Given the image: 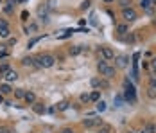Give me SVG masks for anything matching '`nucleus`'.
I'll return each instance as SVG.
<instances>
[{
    "label": "nucleus",
    "instance_id": "nucleus-1",
    "mask_svg": "<svg viewBox=\"0 0 156 133\" xmlns=\"http://www.w3.org/2000/svg\"><path fill=\"white\" fill-rule=\"evenodd\" d=\"M56 63V58L52 54H40L34 58V67H40V68H50L54 67Z\"/></svg>",
    "mask_w": 156,
    "mask_h": 133
},
{
    "label": "nucleus",
    "instance_id": "nucleus-2",
    "mask_svg": "<svg viewBox=\"0 0 156 133\" xmlns=\"http://www.w3.org/2000/svg\"><path fill=\"white\" fill-rule=\"evenodd\" d=\"M124 99L127 101V103H131V104L136 103V90H135L133 83H131L127 77L124 79Z\"/></svg>",
    "mask_w": 156,
    "mask_h": 133
},
{
    "label": "nucleus",
    "instance_id": "nucleus-3",
    "mask_svg": "<svg viewBox=\"0 0 156 133\" xmlns=\"http://www.w3.org/2000/svg\"><path fill=\"white\" fill-rule=\"evenodd\" d=\"M97 70L101 72V76H104V77H113L115 76V67H109L108 61H104V59H99Z\"/></svg>",
    "mask_w": 156,
    "mask_h": 133
},
{
    "label": "nucleus",
    "instance_id": "nucleus-4",
    "mask_svg": "<svg viewBox=\"0 0 156 133\" xmlns=\"http://www.w3.org/2000/svg\"><path fill=\"white\" fill-rule=\"evenodd\" d=\"M122 18H124V22H127V24H131V22H135V20H136V11H135L133 7H127V9H122Z\"/></svg>",
    "mask_w": 156,
    "mask_h": 133
},
{
    "label": "nucleus",
    "instance_id": "nucleus-5",
    "mask_svg": "<svg viewBox=\"0 0 156 133\" xmlns=\"http://www.w3.org/2000/svg\"><path fill=\"white\" fill-rule=\"evenodd\" d=\"M101 59H104V61H108V59H113L115 58V52L109 49V47H101Z\"/></svg>",
    "mask_w": 156,
    "mask_h": 133
},
{
    "label": "nucleus",
    "instance_id": "nucleus-6",
    "mask_svg": "<svg viewBox=\"0 0 156 133\" xmlns=\"http://www.w3.org/2000/svg\"><path fill=\"white\" fill-rule=\"evenodd\" d=\"M83 126H84V128H95V126H102V120H101V119H84V120H83Z\"/></svg>",
    "mask_w": 156,
    "mask_h": 133
},
{
    "label": "nucleus",
    "instance_id": "nucleus-7",
    "mask_svg": "<svg viewBox=\"0 0 156 133\" xmlns=\"http://www.w3.org/2000/svg\"><path fill=\"white\" fill-rule=\"evenodd\" d=\"M2 77H4V81H5V83H11V81H16V79H18V72L11 68V70H7Z\"/></svg>",
    "mask_w": 156,
    "mask_h": 133
},
{
    "label": "nucleus",
    "instance_id": "nucleus-8",
    "mask_svg": "<svg viewBox=\"0 0 156 133\" xmlns=\"http://www.w3.org/2000/svg\"><path fill=\"white\" fill-rule=\"evenodd\" d=\"M127 61H129L127 56H117V58H115V67H117V68H126V67H127Z\"/></svg>",
    "mask_w": 156,
    "mask_h": 133
},
{
    "label": "nucleus",
    "instance_id": "nucleus-9",
    "mask_svg": "<svg viewBox=\"0 0 156 133\" xmlns=\"http://www.w3.org/2000/svg\"><path fill=\"white\" fill-rule=\"evenodd\" d=\"M84 50H88V47H84V45H76V47H70V49H68V54H70V56H77V54L84 52Z\"/></svg>",
    "mask_w": 156,
    "mask_h": 133
},
{
    "label": "nucleus",
    "instance_id": "nucleus-10",
    "mask_svg": "<svg viewBox=\"0 0 156 133\" xmlns=\"http://www.w3.org/2000/svg\"><path fill=\"white\" fill-rule=\"evenodd\" d=\"M38 16H40V20H41L43 24H47V22H48V9L45 7V4L38 9Z\"/></svg>",
    "mask_w": 156,
    "mask_h": 133
},
{
    "label": "nucleus",
    "instance_id": "nucleus-11",
    "mask_svg": "<svg viewBox=\"0 0 156 133\" xmlns=\"http://www.w3.org/2000/svg\"><path fill=\"white\" fill-rule=\"evenodd\" d=\"M23 101H25L27 104H34V103H36V95H34V92H29V90H27V92H25Z\"/></svg>",
    "mask_w": 156,
    "mask_h": 133
},
{
    "label": "nucleus",
    "instance_id": "nucleus-12",
    "mask_svg": "<svg viewBox=\"0 0 156 133\" xmlns=\"http://www.w3.org/2000/svg\"><path fill=\"white\" fill-rule=\"evenodd\" d=\"M32 110H34V113H38V115H43V113H45V106L41 103H34L32 104Z\"/></svg>",
    "mask_w": 156,
    "mask_h": 133
},
{
    "label": "nucleus",
    "instance_id": "nucleus-13",
    "mask_svg": "<svg viewBox=\"0 0 156 133\" xmlns=\"http://www.w3.org/2000/svg\"><path fill=\"white\" fill-rule=\"evenodd\" d=\"M0 94L2 95H7V94H13V88L7 85V83H4V85H0Z\"/></svg>",
    "mask_w": 156,
    "mask_h": 133
},
{
    "label": "nucleus",
    "instance_id": "nucleus-14",
    "mask_svg": "<svg viewBox=\"0 0 156 133\" xmlns=\"http://www.w3.org/2000/svg\"><path fill=\"white\" fill-rule=\"evenodd\" d=\"M151 6H153V0H140V7L144 11H149Z\"/></svg>",
    "mask_w": 156,
    "mask_h": 133
},
{
    "label": "nucleus",
    "instance_id": "nucleus-15",
    "mask_svg": "<svg viewBox=\"0 0 156 133\" xmlns=\"http://www.w3.org/2000/svg\"><path fill=\"white\" fill-rule=\"evenodd\" d=\"M13 94H15L16 99H23V97H25V90L23 88H15L13 90Z\"/></svg>",
    "mask_w": 156,
    "mask_h": 133
},
{
    "label": "nucleus",
    "instance_id": "nucleus-16",
    "mask_svg": "<svg viewBox=\"0 0 156 133\" xmlns=\"http://www.w3.org/2000/svg\"><path fill=\"white\" fill-rule=\"evenodd\" d=\"M72 34H74V31L66 29V31H63V34H58V40H65V38H68V36H72Z\"/></svg>",
    "mask_w": 156,
    "mask_h": 133
},
{
    "label": "nucleus",
    "instance_id": "nucleus-17",
    "mask_svg": "<svg viewBox=\"0 0 156 133\" xmlns=\"http://www.w3.org/2000/svg\"><path fill=\"white\" fill-rule=\"evenodd\" d=\"M127 31H129V27H127L126 24H120V25H117V32H119V34H127Z\"/></svg>",
    "mask_w": 156,
    "mask_h": 133
},
{
    "label": "nucleus",
    "instance_id": "nucleus-18",
    "mask_svg": "<svg viewBox=\"0 0 156 133\" xmlns=\"http://www.w3.org/2000/svg\"><path fill=\"white\" fill-rule=\"evenodd\" d=\"M68 106H70V103H68V101H61V103H58V106H56V108H58L59 112H65V110H68Z\"/></svg>",
    "mask_w": 156,
    "mask_h": 133
},
{
    "label": "nucleus",
    "instance_id": "nucleus-19",
    "mask_svg": "<svg viewBox=\"0 0 156 133\" xmlns=\"http://www.w3.org/2000/svg\"><path fill=\"white\" fill-rule=\"evenodd\" d=\"M142 133H156V126L154 124H145V128H144Z\"/></svg>",
    "mask_w": 156,
    "mask_h": 133
},
{
    "label": "nucleus",
    "instance_id": "nucleus-20",
    "mask_svg": "<svg viewBox=\"0 0 156 133\" xmlns=\"http://www.w3.org/2000/svg\"><path fill=\"white\" fill-rule=\"evenodd\" d=\"M45 7L48 9V13H50V11H54V9H56V0H47Z\"/></svg>",
    "mask_w": 156,
    "mask_h": 133
},
{
    "label": "nucleus",
    "instance_id": "nucleus-21",
    "mask_svg": "<svg viewBox=\"0 0 156 133\" xmlns=\"http://www.w3.org/2000/svg\"><path fill=\"white\" fill-rule=\"evenodd\" d=\"M101 99V92L99 90H94L92 94H90V101H99Z\"/></svg>",
    "mask_w": 156,
    "mask_h": 133
},
{
    "label": "nucleus",
    "instance_id": "nucleus-22",
    "mask_svg": "<svg viewBox=\"0 0 156 133\" xmlns=\"http://www.w3.org/2000/svg\"><path fill=\"white\" fill-rule=\"evenodd\" d=\"M22 63H23L25 67H34V58H23Z\"/></svg>",
    "mask_w": 156,
    "mask_h": 133
},
{
    "label": "nucleus",
    "instance_id": "nucleus-23",
    "mask_svg": "<svg viewBox=\"0 0 156 133\" xmlns=\"http://www.w3.org/2000/svg\"><path fill=\"white\" fill-rule=\"evenodd\" d=\"M119 6L122 9H127V7H131V0H119Z\"/></svg>",
    "mask_w": 156,
    "mask_h": 133
},
{
    "label": "nucleus",
    "instance_id": "nucleus-24",
    "mask_svg": "<svg viewBox=\"0 0 156 133\" xmlns=\"http://www.w3.org/2000/svg\"><path fill=\"white\" fill-rule=\"evenodd\" d=\"M7 70H11V68H9V65H7V63H2V65H0V76H4Z\"/></svg>",
    "mask_w": 156,
    "mask_h": 133
},
{
    "label": "nucleus",
    "instance_id": "nucleus-25",
    "mask_svg": "<svg viewBox=\"0 0 156 133\" xmlns=\"http://www.w3.org/2000/svg\"><path fill=\"white\" fill-rule=\"evenodd\" d=\"M43 36H45V34H43ZM43 36H36V38H32L31 42H29V43H27V47H29V49H31L32 45H36V43H38V42H40V40H41V38H43Z\"/></svg>",
    "mask_w": 156,
    "mask_h": 133
},
{
    "label": "nucleus",
    "instance_id": "nucleus-26",
    "mask_svg": "<svg viewBox=\"0 0 156 133\" xmlns=\"http://www.w3.org/2000/svg\"><path fill=\"white\" fill-rule=\"evenodd\" d=\"M0 36H2V38H9V36H11L9 27H7V29H0Z\"/></svg>",
    "mask_w": 156,
    "mask_h": 133
},
{
    "label": "nucleus",
    "instance_id": "nucleus-27",
    "mask_svg": "<svg viewBox=\"0 0 156 133\" xmlns=\"http://www.w3.org/2000/svg\"><path fill=\"white\" fill-rule=\"evenodd\" d=\"M90 85H92L94 88H101V79H97V77H94V79L90 81Z\"/></svg>",
    "mask_w": 156,
    "mask_h": 133
},
{
    "label": "nucleus",
    "instance_id": "nucleus-28",
    "mask_svg": "<svg viewBox=\"0 0 156 133\" xmlns=\"http://www.w3.org/2000/svg\"><path fill=\"white\" fill-rule=\"evenodd\" d=\"M104 110H106V103L99 101V103H97V112H104Z\"/></svg>",
    "mask_w": 156,
    "mask_h": 133
},
{
    "label": "nucleus",
    "instance_id": "nucleus-29",
    "mask_svg": "<svg viewBox=\"0 0 156 133\" xmlns=\"http://www.w3.org/2000/svg\"><path fill=\"white\" fill-rule=\"evenodd\" d=\"M36 29H38V25H36V24H31V25H29V29H25V32H27V34H31V32H34Z\"/></svg>",
    "mask_w": 156,
    "mask_h": 133
},
{
    "label": "nucleus",
    "instance_id": "nucleus-30",
    "mask_svg": "<svg viewBox=\"0 0 156 133\" xmlns=\"http://www.w3.org/2000/svg\"><path fill=\"white\" fill-rule=\"evenodd\" d=\"M79 99H81L83 103H90V95H88V94H81V97H79Z\"/></svg>",
    "mask_w": 156,
    "mask_h": 133
},
{
    "label": "nucleus",
    "instance_id": "nucleus-31",
    "mask_svg": "<svg viewBox=\"0 0 156 133\" xmlns=\"http://www.w3.org/2000/svg\"><path fill=\"white\" fill-rule=\"evenodd\" d=\"M90 4H92L90 0H84V2L81 4V9H83V11H84V9H88V7H90Z\"/></svg>",
    "mask_w": 156,
    "mask_h": 133
},
{
    "label": "nucleus",
    "instance_id": "nucleus-32",
    "mask_svg": "<svg viewBox=\"0 0 156 133\" xmlns=\"http://www.w3.org/2000/svg\"><path fill=\"white\" fill-rule=\"evenodd\" d=\"M9 25H7V22L4 20V18H0V29H7Z\"/></svg>",
    "mask_w": 156,
    "mask_h": 133
},
{
    "label": "nucleus",
    "instance_id": "nucleus-33",
    "mask_svg": "<svg viewBox=\"0 0 156 133\" xmlns=\"http://www.w3.org/2000/svg\"><path fill=\"white\" fill-rule=\"evenodd\" d=\"M99 133H111V128L109 126H102V130H99Z\"/></svg>",
    "mask_w": 156,
    "mask_h": 133
},
{
    "label": "nucleus",
    "instance_id": "nucleus-34",
    "mask_svg": "<svg viewBox=\"0 0 156 133\" xmlns=\"http://www.w3.org/2000/svg\"><path fill=\"white\" fill-rule=\"evenodd\" d=\"M149 97H156V90L149 85Z\"/></svg>",
    "mask_w": 156,
    "mask_h": 133
},
{
    "label": "nucleus",
    "instance_id": "nucleus-35",
    "mask_svg": "<svg viewBox=\"0 0 156 133\" xmlns=\"http://www.w3.org/2000/svg\"><path fill=\"white\" fill-rule=\"evenodd\" d=\"M4 11H5L7 15H11V13H13V7H11V6H4Z\"/></svg>",
    "mask_w": 156,
    "mask_h": 133
},
{
    "label": "nucleus",
    "instance_id": "nucleus-36",
    "mask_svg": "<svg viewBox=\"0 0 156 133\" xmlns=\"http://www.w3.org/2000/svg\"><path fill=\"white\" fill-rule=\"evenodd\" d=\"M122 103V95H117V99H115V106H120Z\"/></svg>",
    "mask_w": 156,
    "mask_h": 133
},
{
    "label": "nucleus",
    "instance_id": "nucleus-37",
    "mask_svg": "<svg viewBox=\"0 0 156 133\" xmlns=\"http://www.w3.org/2000/svg\"><path fill=\"white\" fill-rule=\"evenodd\" d=\"M59 133H74V130L72 128H63V130H59Z\"/></svg>",
    "mask_w": 156,
    "mask_h": 133
},
{
    "label": "nucleus",
    "instance_id": "nucleus-38",
    "mask_svg": "<svg viewBox=\"0 0 156 133\" xmlns=\"http://www.w3.org/2000/svg\"><path fill=\"white\" fill-rule=\"evenodd\" d=\"M151 87L156 90V77H153V79H151Z\"/></svg>",
    "mask_w": 156,
    "mask_h": 133
},
{
    "label": "nucleus",
    "instance_id": "nucleus-39",
    "mask_svg": "<svg viewBox=\"0 0 156 133\" xmlns=\"http://www.w3.org/2000/svg\"><path fill=\"white\" fill-rule=\"evenodd\" d=\"M27 16H29V13H27V11H23V13H22V20H27Z\"/></svg>",
    "mask_w": 156,
    "mask_h": 133
},
{
    "label": "nucleus",
    "instance_id": "nucleus-40",
    "mask_svg": "<svg viewBox=\"0 0 156 133\" xmlns=\"http://www.w3.org/2000/svg\"><path fill=\"white\" fill-rule=\"evenodd\" d=\"M104 4H111V2H115V0H102Z\"/></svg>",
    "mask_w": 156,
    "mask_h": 133
},
{
    "label": "nucleus",
    "instance_id": "nucleus-41",
    "mask_svg": "<svg viewBox=\"0 0 156 133\" xmlns=\"http://www.w3.org/2000/svg\"><path fill=\"white\" fill-rule=\"evenodd\" d=\"M5 56H7V52H4V54H0V59H2V58H5Z\"/></svg>",
    "mask_w": 156,
    "mask_h": 133
},
{
    "label": "nucleus",
    "instance_id": "nucleus-42",
    "mask_svg": "<svg viewBox=\"0 0 156 133\" xmlns=\"http://www.w3.org/2000/svg\"><path fill=\"white\" fill-rule=\"evenodd\" d=\"M153 4H156V0H153Z\"/></svg>",
    "mask_w": 156,
    "mask_h": 133
},
{
    "label": "nucleus",
    "instance_id": "nucleus-43",
    "mask_svg": "<svg viewBox=\"0 0 156 133\" xmlns=\"http://www.w3.org/2000/svg\"><path fill=\"white\" fill-rule=\"evenodd\" d=\"M129 133H136V131H129Z\"/></svg>",
    "mask_w": 156,
    "mask_h": 133
}]
</instances>
